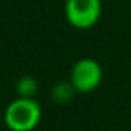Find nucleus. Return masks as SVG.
<instances>
[{
    "instance_id": "5",
    "label": "nucleus",
    "mask_w": 131,
    "mask_h": 131,
    "mask_svg": "<svg viewBox=\"0 0 131 131\" xmlns=\"http://www.w3.org/2000/svg\"><path fill=\"white\" fill-rule=\"evenodd\" d=\"M18 97H34L38 90V82L31 75H24L16 83Z\"/></svg>"
},
{
    "instance_id": "2",
    "label": "nucleus",
    "mask_w": 131,
    "mask_h": 131,
    "mask_svg": "<svg viewBox=\"0 0 131 131\" xmlns=\"http://www.w3.org/2000/svg\"><path fill=\"white\" fill-rule=\"evenodd\" d=\"M102 16V0H66L65 17L72 27L89 30L94 27Z\"/></svg>"
},
{
    "instance_id": "1",
    "label": "nucleus",
    "mask_w": 131,
    "mask_h": 131,
    "mask_svg": "<svg viewBox=\"0 0 131 131\" xmlns=\"http://www.w3.org/2000/svg\"><path fill=\"white\" fill-rule=\"evenodd\" d=\"M42 110L34 97H17L4 110V124L10 131H32L41 121Z\"/></svg>"
},
{
    "instance_id": "4",
    "label": "nucleus",
    "mask_w": 131,
    "mask_h": 131,
    "mask_svg": "<svg viewBox=\"0 0 131 131\" xmlns=\"http://www.w3.org/2000/svg\"><path fill=\"white\" fill-rule=\"evenodd\" d=\"M76 89L71 83V80H61L55 83L51 89V99L57 104H66L69 103L76 94Z\"/></svg>"
},
{
    "instance_id": "3",
    "label": "nucleus",
    "mask_w": 131,
    "mask_h": 131,
    "mask_svg": "<svg viewBox=\"0 0 131 131\" xmlns=\"http://www.w3.org/2000/svg\"><path fill=\"white\" fill-rule=\"evenodd\" d=\"M69 80L78 93H92L103 80V68L93 58H82L72 66Z\"/></svg>"
}]
</instances>
